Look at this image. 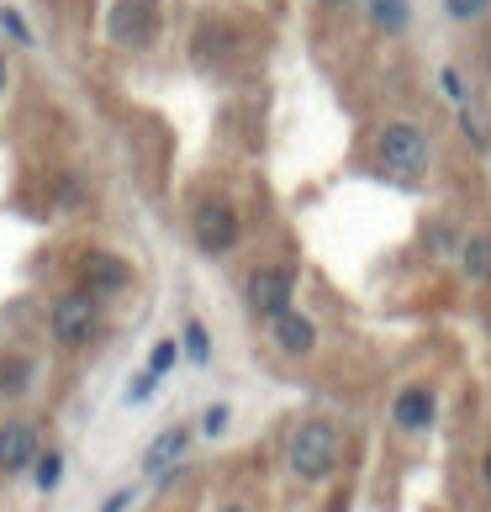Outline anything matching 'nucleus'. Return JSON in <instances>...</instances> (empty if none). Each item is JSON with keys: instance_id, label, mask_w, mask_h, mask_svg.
<instances>
[{"instance_id": "13", "label": "nucleus", "mask_w": 491, "mask_h": 512, "mask_svg": "<svg viewBox=\"0 0 491 512\" xmlns=\"http://www.w3.org/2000/svg\"><path fill=\"white\" fill-rule=\"evenodd\" d=\"M465 275L470 280H491V238H470L465 243Z\"/></svg>"}, {"instance_id": "21", "label": "nucleus", "mask_w": 491, "mask_h": 512, "mask_svg": "<svg viewBox=\"0 0 491 512\" xmlns=\"http://www.w3.org/2000/svg\"><path fill=\"white\" fill-rule=\"evenodd\" d=\"M127 502H132V491H117V497H111V502H106V507H101V512H122V507H127Z\"/></svg>"}, {"instance_id": "12", "label": "nucleus", "mask_w": 491, "mask_h": 512, "mask_svg": "<svg viewBox=\"0 0 491 512\" xmlns=\"http://www.w3.org/2000/svg\"><path fill=\"white\" fill-rule=\"evenodd\" d=\"M407 16H412L407 0H370V22H375V27H386V32H402V27H407Z\"/></svg>"}, {"instance_id": "26", "label": "nucleus", "mask_w": 491, "mask_h": 512, "mask_svg": "<svg viewBox=\"0 0 491 512\" xmlns=\"http://www.w3.org/2000/svg\"><path fill=\"white\" fill-rule=\"evenodd\" d=\"M486 328H491V317H486Z\"/></svg>"}, {"instance_id": "9", "label": "nucleus", "mask_w": 491, "mask_h": 512, "mask_svg": "<svg viewBox=\"0 0 491 512\" xmlns=\"http://www.w3.org/2000/svg\"><path fill=\"white\" fill-rule=\"evenodd\" d=\"M275 322V344L280 349H286V354H312V344H317V328H312V322L307 317H301V312H280V317H270Z\"/></svg>"}, {"instance_id": "5", "label": "nucleus", "mask_w": 491, "mask_h": 512, "mask_svg": "<svg viewBox=\"0 0 491 512\" xmlns=\"http://www.w3.org/2000/svg\"><path fill=\"white\" fill-rule=\"evenodd\" d=\"M196 243H201L206 254H228L233 243H238V217H233V206L206 201L201 212H196Z\"/></svg>"}, {"instance_id": "16", "label": "nucleus", "mask_w": 491, "mask_h": 512, "mask_svg": "<svg viewBox=\"0 0 491 512\" xmlns=\"http://www.w3.org/2000/svg\"><path fill=\"white\" fill-rule=\"evenodd\" d=\"M175 359H180V344H175V338H159L154 354H148V375H164L169 365H175Z\"/></svg>"}, {"instance_id": "2", "label": "nucleus", "mask_w": 491, "mask_h": 512, "mask_svg": "<svg viewBox=\"0 0 491 512\" xmlns=\"http://www.w3.org/2000/svg\"><path fill=\"white\" fill-rule=\"evenodd\" d=\"M375 154H381V164L396 180H418L428 169V138H423V127H412V122H391V127H381V138H375Z\"/></svg>"}, {"instance_id": "14", "label": "nucleus", "mask_w": 491, "mask_h": 512, "mask_svg": "<svg viewBox=\"0 0 491 512\" xmlns=\"http://www.w3.org/2000/svg\"><path fill=\"white\" fill-rule=\"evenodd\" d=\"M32 470H37V486H43V491H53V486H59L64 481V454L59 449H48V454H37V460H32Z\"/></svg>"}, {"instance_id": "10", "label": "nucleus", "mask_w": 491, "mask_h": 512, "mask_svg": "<svg viewBox=\"0 0 491 512\" xmlns=\"http://www.w3.org/2000/svg\"><path fill=\"white\" fill-rule=\"evenodd\" d=\"M391 417H396V428H428L433 423V391L428 386H407L402 396H396Z\"/></svg>"}, {"instance_id": "7", "label": "nucleus", "mask_w": 491, "mask_h": 512, "mask_svg": "<svg viewBox=\"0 0 491 512\" xmlns=\"http://www.w3.org/2000/svg\"><path fill=\"white\" fill-rule=\"evenodd\" d=\"M185 449H191V428H164L159 439L143 449V476H164V470H175L185 460Z\"/></svg>"}, {"instance_id": "11", "label": "nucleus", "mask_w": 491, "mask_h": 512, "mask_svg": "<svg viewBox=\"0 0 491 512\" xmlns=\"http://www.w3.org/2000/svg\"><path fill=\"white\" fill-rule=\"evenodd\" d=\"M85 286H90V296H101V291H122V286H127V264H122V259H111V254L85 259Z\"/></svg>"}, {"instance_id": "22", "label": "nucleus", "mask_w": 491, "mask_h": 512, "mask_svg": "<svg viewBox=\"0 0 491 512\" xmlns=\"http://www.w3.org/2000/svg\"><path fill=\"white\" fill-rule=\"evenodd\" d=\"M481 476H486V486H491V449H486V460H481Z\"/></svg>"}, {"instance_id": "1", "label": "nucleus", "mask_w": 491, "mask_h": 512, "mask_svg": "<svg viewBox=\"0 0 491 512\" xmlns=\"http://www.w3.org/2000/svg\"><path fill=\"white\" fill-rule=\"evenodd\" d=\"M286 460H291V476H296V481H323V476H333V465H338V428L323 423V417L301 423V428L291 433Z\"/></svg>"}, {"instance_id": "24", "label": "nucleus", "mask_w": 491, "mask_h": 512, "mask_svg": "<svg viewBox=\"0 0 491 512\" xmlns=\"http://www.w3.org/2000/svg\"><path fill=\"white\" fill-rule=\"evenodd\" d=\"M217 512H249V507H217Z\"/></svg>"}, {"instance_id": "3", "label": "nucleus", "mask_w": 491, "mask_h": 512, "mask_svg": "<svg viewBox=\"0 0 491 512\" xmlns=\"http://www.w3.org/2000/svg\"><path fill=\"white\" fill-rule=\"evenodd\" d=\"M96 322H101V301L90 296V291H74V296H59V301H53V312H48V333H53V344L80 349V344H90Z\"/></svg>"}, {"instance_id": "15", "label": "nucleus", "mask_w": 491, "mask_h": 512, "mask_svg": "<svg viewBox=\"0 0 491 512\" xmlns=\"http://www.w3.org/2000/svg\"><path fill=\"white\" fill-rule=\"evenodd\" d=\"M185 359H196V365H206V359H212V338H206V328L201 322H185Z\"/></svg>"}, {"instance_id": "6", "label": "nucleus", "mask_w": 491, "mask_h": 512, "mask_svg": "<svg viewBox=\"0 0 491 512\" xmlns=\"http://www.w3.org/2000/svg\"><path fill=\"white\" fill-rule=\"evenodd\" d=\"M249 307L259 317H280L291 307V270H259L249 280Z\"/></svg>"}, {"instance_id": "19", "label": "nucleus", "mask_w": 491, "mask_h": 512, "mask_svg": "<svg viewBox=\"0 0 491 512\" xmlns=\"http://www.w3.org/2000/svg\"><path fill=\"white\" fill-rule=\"evenodd\" d=\"M0 27H6V32L16 37V43H32V32H27V22H22L16 11H0Z\"/></svg>"}, {"instance_id": "18", "label": "nucleus", "mask_w": 491, "mask_h": 512, "mask_svg": "<svg viewBox=\"0 0 491 512\" xmlns=\"http://www.w3.org/2000/svg\"><path fill=\"white\" fill-rule=\"evenodd\" d=\"M444 6H449V16H460V22H470V16H481V11L491 6V0H444Z\"/></svg>"}, {"instance_id": "20", "label": "nucleus", "mask_w": 491, "mask_h": 512, "mask_svg": "<svg viewBox=\"0 0 491 512\" xmlns=\"http://www.w3.org/2000/svg\"><path fill=\"white\" fill-rule=\"evenodd\" d=\"M201 428H206V433H212V439H217V433L228 428V407H212V412L201 417Z\"/></svg>"}, {"instance_id": "8", "label": "nucleus", "mask_w": 491, "mask_h": 512, "mask_svg": "<svg viewBox=\"0 0 491 512\" xmlns=\"http://www.w3.org/2000/svg\"><path fill=\"white\" fill-rule=\"evenodd\" d=\"M111 37L117 43H148L154 37V0H122L111 16Z\"/></svg>"}, {"instance_id": "25", "label": "nucleus", "mask_w": 491, "mask_h": 512, "mask_svg": "<svg viewBox=\"0 0 491 512\" xmlns=\"http://www.w3.org/2000/svg\"><path fill=\"white\" fill-rule=\"evenodd\" d=\"M333 6H349V0H333Z\"/></svg>"}, {"instance_id": "4", "label": "nucleus", "mask_w": 491, "mask_h": 512, "mask_svg": "<svg viewBox=\"0 0 491 512\" xmlns=\"http://www.w3.org/2000/svg\"><path fill=\"white\" fill-rule=\"evenodd\" d=\"M37 454H43L37 423H6L0 428V476H22V470H32Z\"/></svg>"}, {"instance_id": "17", "label": "nucleus", "mask_w": 491, "mask_h": 512, "mask_svg": "<svg viewBox=\"0 0 491 512\" xmlns=\"http://www.w3.org/2000/svg\"><path fill=\"white\" fill-rule=\"evenodd\" d=\"M154 381H159V375H148V370L138 375V381H127V402H132V407H143L148 396H154Z\"/></svg>"}, {"instance_id": "23", "label": "nucleus", "mask_w": 491, "mask_h": 512, "mask_svg": "<svg viewBox=\"0 0 491 512\" xmlns=\"http://www.w3.org/2000/svg\"><path fill=\"white\" fill-rule=\"evenodd\" d=\"M0 96H6V53H0Z\"/></svg>"}]
</instances>
